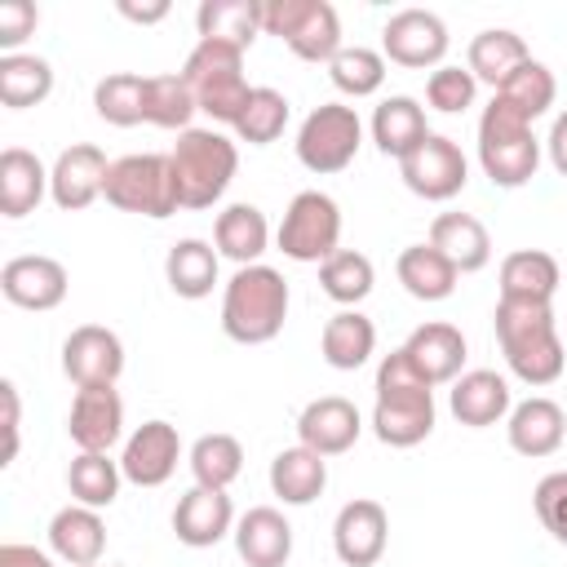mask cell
<instances>
[{"label": "cell", "instance_id": "35", "mask_svg": "<svg viewBox=\"0 0 567 567\" xmlns=\"http://www.w3.org/2000/svg\"><path fill=\"white\" fill-rule=\"evenodd\" d=\"M195 27H199V40L248 49L261 31V0H204L195 9Z\"/></svg>", "mask_w": 567, "mask_h": 567}, {"label": "cell", "instance_id": "23", "mask_svg": "<svg viewBox=\"0 0 567 567\" xmlns=\"http://www.w3.org/2000/svg\"><path fill=\"white\" fill-rule=\"evenodd\" d=\"M230 536L248 567H284L292 558V527L275 505H252Z\"/></svg>", "mask_w": 567, "mask_h": 567}, {"label": "cell", "instance_id": "52", "mask_svg": "<svg viewBox=\"0 0 567 567\" xmlns=\"http://www.w3.org/2000/svg\"><path fill=\"white\" fill-rule=\"evenodd\" d=\"M120 13L128 18V22H159V18H168V0H155V4H133V0H120Z\"/></svg>", "mask_w": 567, "mask_h": 567}, {"label": "cell", "instance_id": "32", "mask_svg": "<svg viewBox=\"0 0 567 567\" xmlns=\"http://www.w3.org/2000/svg\"><path fill=\"white\" fill-rule=\"evenodd\" d=\"M394 275L408 288V297H416V301H443L456 288V266L430 244H408L394 261Z\"/></svg>", "mask_w": 567, "mask_h": 567}, {"label": "cell", "instance_id": "16", "mask_svg": "<svg viewBox=\"0 0 567 567\" xmlns=\"http://www.w3.org/2000/svg\"><path fill=\"white\" fill-rule=\"evenodd\" d=\"M66 434L80 452H111L124 434V399L115 394V385L75 390L66 412Z\"/></svg>", "mask_w": 567, "mask_h": 567}, {"label": "cell", "instance_id": "45", "mask_svg": "<svg viewBox=\"0 0 567 567\" xmlns=\"http://www.w3.org/2000/svg\"><path fill=\"white\" fill-rule=\"evenodd\" d=\"M195 111H199V102H195L190 84L182 80V71H177V75H151V93H146V124L186 133Z\"/></svg>", "mask_w": 567, "mask_h": 567}, {"label": "cell", "instance_id": "10", "mask_svg": "<svg viewBox=\"0 0 567 567\" xmlns=\"http://www.w3.org/2000/svg\"><path fill=\"white\" fill-rule=\"evenodd\" d=\"M279 252L292 261H328L341 244V208L323 190H301L292 195L284 221H279Z\"/></svg>", "mask_w": 567, "mask_h": 567}, {"label": "cell", "instance_id": "11", "mask_svg": "<svg viewBox=\"0 0 567 567\" xmlns=\"http://www.w3.org/2000/svg\"><path fill=\"white\" fill-rule=\"evenodd\" d=\"M399 177H403V186L412 195H421L430 204H443V199H452V195L465 190L470 164H465V155H461V146L452 137L430 133L412 155L399 159Z\"/></svg>", "mask_w": 567, "mask_h": 567}, {"label": "cell", "instance_id": "1", "mask_svg": "<svg viewBox=\"0 0 567 567\" xmlns=\"http://www.w3.org/2000/svg\"><path fill=\"white\" fill-rule=\"evenodd\" d=\"M496 341H501V354L509 363V372L523 381V385H554L563 377V363H567V346L558 337V323H554V310L545 301H496Z\"/></svg>", "mask_w": 567, "mask_h": 567}, {"label": "cell", "instance_id": "50", "mask_svg": "<svg viewBox=\"0 0 567 567\" xmlns=\"http://www.w3.org/2000/svg\"><path fill=\"white\" fill-rule=\"evenodd\" d=\"M0 567H58V563L35 545H0Z\"/></svg>", "mask_w": 567, "mask_h": 567}, {"label": "cell", "instance_id": "26", "mask_svg": "<svg viewBox=\"0 0 567 567\" xmlns=\"http://www.w3.org/2000/svg\"><path fill=\"white\" fill-rule=\"evenodd\" d=\"M403 350H408V359L421 368V377L430 385H443V381H456L461 377L465 337L452 323H421V328H412V337L403 341Z\"/></svg>", "mask_w": 567, "mask_h": 567}, {"label": "cell", "instance_id": "19", "mask_svg": "<svg viewBox=\"0 0 567 567\" xmlns=\"http://www.w3.org/2000/svg\"><path fill=\"white\" fill-rule=\"evenodd\" d=\"M359 408L341 394H323V399H310L297 416V434H301V447L319 452V456H341L359 443Z\"/></svg>", "mask_w": 567, "mask_h": 567}, {"label": "cell", "instance_id": "21", "mask_svg": "<svg viewBox=\"0 0 567 567\" xmlns=\"http://www.w3.org/2000/svg\"><path fill=\"white\" fill-rule=\"evenodd\" d=\"M505 434H509V447L518 456H554L567 439V416L554 399L545 394H532L523 403L509 408V421H505Z\"/></svg>", "mask_w": 567, "mask_h": 567}, {"label": "cell", "instance_id": "49", "mask_svg": "<svg viewBox=\"0 0 567 567\" xmlns=\"http://www.w3.org/2000/svg\"><path fill=\"white\" fill-rule=\"evenodd\" d=\"M0 399H4V465L18 456V385L13 381H0Z\"/></svg>", "mask_w": 567, "mask_h": 567}, {"label": "cell", "instance_id": "46", "mask_svg": "<svg viewBox=\"0 0 567 567\" xmlns=\"http://www.w3.org/2000/svg\"><path fill=\"white\" fill-rule=\"evenodd\" d=\"M478 80L470 75V66H434L425 80V102L443 115H461L465 106H474Z\"/></svg>", "mask_w": 567, "mask_h": 567}, {"label": "cell", "instance_id": "20", "mask_svg": "<svg viewBox=\"0 0 567 567\" xmlns=\"http://www.w3.org/2000/svg\"><path fill=\"white\" fill-rule=\"evenodd\" d=\"M173 532H177V540L190 545V549L217 545L221 536L235 532V505H230V496L217 492V487H199V483H195V487L177 501V509H173Z\"/></svg>", "mask_w": 567, "mask_h": 567}, {"label": "cell", "instance_id": "3", "mask_svg": "<svg viewBox=\"0 0 567 567\" xmlns=\"http://www.w3.org/2000/svg\"><path fill=\"white\" fill-rule=\"evenodd\" d=\"M288 319V279L275 266H239L221 292V328L239 346H266Z\"/></svg>", "mask_w": 567, "mask_h": 567}, {"label": "cell", "instance_id": "42", "mask_svg": "<svg viewBox=\"0 0 567 567\" xmlns=\"http://www.w3.org/2000/svg\"><path fill=\"white\" fill-rule=\"evenodd\" d=\"M496 97H505L514 111H523L527 120H536V115H545V111L554 106V97H558V80H554V71H549L545 62L527 58V62L496 89Z\"/></svg>", "mask_w": 567, "mask_h": 567}, {"label": "cell", "instance_id": "36", "mask_svg": "<svg viewBox=\"0 0 567 567\" xmlns=\"http://www.w3.org/2000/svg\"><path fill=\"white\" fill-rule=\"evenodd\" d=\"M527 58H532V53H527L523 35H514V31H505V27H487V31H478V35L470 40V62H465V66H470L474 80L501 89Z\"/></svg>", "mask_w": 567, "mask_h": 567}, {"label": "cell", "instance_id": "29", "mask_svg": "<svg viewBox=\"0 0 567 567\" xmlns=\"http://www.w3.org/2000/svg\"><path fill=\"white\" fill-rule=\"evenodd\" d=\"M558 284H563V270L540 248H518L501 261V297L505 301H545L549 306Z\"/></svg>", "mask_w": 567, "mask_h": 567}, {"label": "cell", "instance_id": "13", "mask_svg": "<svg viewBox=\"0 0 567 567\" xmlns=\"http://www.w3.org/2000/svg\"><path fill=\"white\" fill-rule=\"evenodd\" d=\"M62 372L75 381V390L115 385L124 372V341L102 323H80L62 341Z\"/></svg>", "mask_w": 567, "mask_h": 567}, {"label": "cell", "instance_id": "37", "mask_svg": "<svg viewBox=\"0 0 567 567\" xmlns=\"http://www.w3.org/2000/svg\"><path fill=\"white\" fill-rule=\"evenodd\" d=\"M53 93V66L35 53H4L0 58V102L9 111L40 106Z\"/></svg>", "mask_w": 567, "mask_h": 567}, {"label": "cell", "instance_id": "51", "mask_svg": "<svg viewBox=\"0 0 567 567\" xmlns=\"http://www.w3.org/2000/svg\"><path fill=\"white\" fill-rule=\"evenodd\" d=\"M545 146H549V164L558 168V177H567V111H563V115H554Z\"/></svg>", "mask_w": 567, "mask_h": 567}, {"label": "cell", "instance_id": "47", "mask_svg": "<svg viewBox=\"0 0 567 567\" xmlns=\"http://www.w3.org/2000/svg\"><path fill=\"white\" fill-rule=\"evenodd\" d=\"M532 505H536L540 527H545L558 545H567V470L545 474V478L536 483V492H532Z\"/></svg>", "mask_w": 567, "mask_h": 567}, {"label": "cell", "instance_id": "39", "mask_svg": "<svg viewBox=\"0 0 567 567\" xmlns=\"http://www.w3.org/2000/svg\"><path fill=\"white\" fill-rule=\"evenodd\" d=\"M239 470H244V447H239L235 434H221L217 430V434H199L190 443V474H195L199 487L226 492L239 478Z\"/></svg>", "mask_w": 567, "mask_h": 567}, {"label": "cell", "instance_id": "40", "mask_svg": "<svg viewBox=\"0 0 567 567\" xmlns=\"http://www.w3.org/2000/svg\"><path fill=\"white\" fill-rule=\"evenodd\" d=\"M120 478H124V470L106 452H80L66 470V487H71L75 505H89V509H106L120 496Z\"/></svg>", "mask_w": 567, "mask_h": 567}, {"label": "cell", "instance_id": "43", "mask_svg": "<svg viewBox=\"0 0 567 567\" xmlns=\"http://www.w3.org/2000/svg\"><path fill=\"white\" fill-rule=\"evenodd\" d=\"M372 261L363 257V252H354V248H337L323 266H319V284H323V292L332 297V301H341V306H359L368 292H372Z\"/></svg>", "mask_w": 567, "mask_h": 567}, {"label": "cell", "instance_id": "30", "mask_svg": "<svg viewBox=\"0 0 567 567\" xmlns=\"http://www.w3.org/2000/svg\"><path fill=\"white\" fill-rule=\"evenodd\" d=\"M213 244L221 257H230L235 266H257V257L266 252L270 244V226H266V213L257 204H230L217 213V226H213Z\"/></svg>", "mask_w": 567, "mask_h": 567}, {"label": "cell", "instance_id": "27", "mask_svg": "<svg viewBox=\"0 0 567 567\" xmlns=\"http://www.w3.org/2000/svg\"><path fill=\"white\" fill-rule=\"evenodd\" d=\"M425 137H430V124H425V111H421L416 97L394 93V97H385V102L372 111V142H377L381 155L403 159V155H412Z\"/></svg>", "mask_w": 567, "mask_h": 567}, {"label": "cell", "instance_id": "2", "mask_svg": "<svg viewBox=\"0 0 567 567\" xmlns=\"http://www.w3.org/2000/svg\"><path fill=\"white\" fill-rule=\"evenodd\" d=\"M434 430V385L408 359V350H390L377 363V408L372 434L385 447H416Z\"/></svg>", "mask_w": 567, "mask_h": 567}, {"label": "cell", "instance_id": "33", "mask_svg": "<svg viewBox=\"0 0 567 567\" xmlns=\"http://www.w3.org/2000/svg\"><path fill=\"white\" fill-rule=\"evenodd\" d=\"M319 350H323L328 368H337V372H354V368H363V363L372 359V350H377V328H372L368 315H359V310H341V315H332V319L323 323Z\"/></svg>", "mask_w": 567, "mask_h": 567}, {"label": "cell", "instance_id": "6", "mask_svg": "<svg viewBox=\"0 0 567 567\" xmlns=\"http://www.w3.org/2000/svg\"><path fill=\"white\" fill-rule=\"evenodd\" d=\"M182 80L190 84L199 111L217 124H235L252 93V84L244 80V49L221 40H199L182 62Z\"/></svg>", "mask_w": 567, "mask_h": 567}, {"label": "cell", "instance_id": "25", "mask_svg": "<svg viewBox=\"0 0 567 567\" xmlns=\"http://www.w3.org/2000/svg\"><path fill=\"white\" fill-rule=\"evenodd\" d=\"M430 248H439L456 266V275H474L492 261V235L470 213H439L430 226Z\"/></svg>", "mask_w": 567, "mask_h": 567}, {"label": "cell", "instance_id": "34", "mask_svg": "<svg viewBox=\"0 0 567 567\" xmlns=\"http://www.w3.org/2000/svg\"><path fill=\"white\" fill-rule=\"evenodd\" d=\"M217 248L213 244H204V239H177L173 248H168V257H164V279H168V288L177 292V297H186V301H199V297H208L213 292V284H217Z\"/></svg>", "mask_w": 567, "mask_h": 567}, {"label": "cell", "instance_id": "4", "mask_svg": "<svg viewBox=\"0 0 567 567\" xmlns=\"http://www.w3.org/2000/svg\"><path fill=\"white\" fill-rule=\"evenodd\" d=\"M168 164H173V182H177V204L213 208L239 168V151L217 128H186V133H177Z\"/></svg>", "mask_w": 567, "mask_h": 567}, {"label": "cell", "instance_id": "17", "mask_svg": "<svg viewBox=\"0 0 567 567\" xmlns=\"http://www.w3.org/2000/svg\"><path fill=\"white\" fill-rule=\"evenodd\" d=\"M177 461H182V439H177V425H168V421H146V425H137V430L128 434L124 452H120V470H124V478L137 483V487H159V483H168L173 470H177Z\"/></svg>", "mask_w": 567, "mask_h": 567}, {"label": "cell", "instance_id": "28", "mask_svg": "<svg viewBox=\"0 0 567 567\" xmlns=\"http://www.w3.org/2000/svg\"><path fill=\"white\" fill-rule=\"evenodd\" d=\"M44 190H49V168L40 164V155H31L22 146H4L0 151V213L27 217V213H35Z\"/></svg>", "mask_w": 567, "mask_h": 567}, {"label": "cell", "instance_id": "9", "mask_svg": "<svg viewBox=\"0 0 567 567\" xmlns=\"http://www.w3.org/2000/svg\"><path fill=\"white\" fill-rule=\"evenodd\" d=\"M359 146H363V124H359L354 106H346V102L315 106L297 128V159L319 177L350 168Z\"/></svg>", "mask_w": 567, "mask_h": 567}, {"label": "cell", "instance_id": "12", "mask_svg": "<svg viewBox=\"0 0 567 567\" xmlns=\"http://www.w3.org/2000/svg\"><path fill=\"white\" fill-rule=\"evenodd\" d=\"M381 49L394 66L408 71H425V66H443L447 53V27L439 13L430 9H399L390 13V22L381 27Z\"/></svg>", "mask_w": 567, "mask_h": 567}, {"label": "cell", "instance_id": "31", "mask_svg": "<svg viewBox=\"0 0 567 567\" xmlns=\"http://www.w3.org/2000/svg\"><path fill=\"white\" fill-rule=\"evenodd\" d=\"M323 487H328V456L297 443V447H284L270 461V492L284 505H310Z\"/></svg>", "mask_w": 567, "mask_h": 567}, {"label": "cell", "instance_id": "22", "mask_svg": "<svg viewBox=\"0 0 567 567\" xmlns=\"http://www.w3.org/2000/svg\"><path fill=\"white\" fill-rule=\"evenodd\" d=\"M447 408L461 425L470 430H483V425H496L501 416H509V385L501 372L492 368H474V372H461L452 381V394H447Z\"/></svg>", "mask_w": 567, "mask_h": 567}, {"label": "cell", "instance_id": "8", "mask_svg": "<svg viewBox=\"0 0 567 567\" xmlns=\"http://www.w3.org/2000/svg\"><path fill=\"white\" fill-rule=\"evenodd\" d=\"M261 31L279 35L301 62H332L341 44V18L328 0H266Z\"/></svg>", "mask_w": 567, "mask_h": 567}, {"label": "cell", "instance_id": "5", "mask_svg": "<svg viewBox=\"0 0 567 567\" xmlns=\"http://www.w3.org/2000/svg\"><path fill=\"white\" fill-rule=\"evenodd\" d=\"M478 164L492 177V186H505V190L536 177L540 142L532 133V120L514 111L505 97H492L478 115Z\"/></svg>", "mask_w": 567, "mask_h": 567}, {"label": "cell", "instance_id": "18", "mask_svg": "<svg viewBox=\"0 0 567 567\" xmlns=\"http://www.w3.org/2000/svg\"><path fill=\"white\" fill-rule=\"evenodd\" d=\"M0 292L18 310H53L66 297V266L44 257V252L9 257L0 270Z\"/></svg>", "mask_w": 567, "mask_h": 567}, {"label": "cell", "instance_id": "15", "mask_svg": "<svg viewBox=\"0 0 567 567\" xmlns=\"http://www.w3.org/2000/svg\"><path fill=\"white\" fill-rule=\"evenodd\" d=\"M106 173H111V159L93 146V142H75L66 146L53 168H49V195L62 213H80L89 208L102 190H106Z\"/></svg>", "mask_w": 567, "mask_h": 567}, {"label": "cell", "instance_id": "48", "mask_svg": "<svg viewBox=\"0 0 567 567\" xmlns=\"http://www.w3.org/2000/svg\"><path fill=\"white\" fill-rule=\"evenodd\" d=\"M35 22H40V9L31 0H4L0 4V49L13 53L35 31Z\"/></svg>", "mask_w": 567, "mask_h": 567}, {"label": "cell", "instance_id": "24", "mask_svg": "<svg viewBox=\"0 0 567 567\" xmlns=\"http://www.w3.org/2000/svg\"><path fill=\"white\" fill-rule=\"evenodd\" d=\"M49 545L71 567H97V558L106 549V523L89 505H66L49 518Z\"/></svg>", "mask_w": 567, "mask_h": 567}, {"label": "cell", "instance_id": "44", "mask_svg": "<svg viewBox=\"0 0 567 567\" xmlns=\"http://www.w3.org/2000/svg\"><path fill=\"white\" fill-rule=\"evenodd\" d=\"M328 80L346 93V97H372L385 80V53L377 49H363V44H350L341 49L332 62H328Z\"/></svg>", "mask_w": 567, "mask_h": 567}, {"label": "cell", "instance_id": "41", "mask_svg": "<svg viewBox=\"0 0 567 567\" xmlns=\"http://www.w3.org/2000/svg\"><path fill=\"white\" fill-rule=\"evenodd\" d=\"M284 124H288V97L279 89H266L261 84V89L248 93V102H244V111H239V120L230 128L248 146H270L284 133Z\"/></svg>", "mask_w": 567, "mask_h": 567}, {"label": "cell", "instance_id": "38", "mask_svg": "<svg viewBox=\"0 0 567 567\" xmlns=\"http://www.w3.org/2000/svg\"><path fill=\"white\" fill-rule=\"evenodd\" d=\"M146 93H151V75H133V71H115L106 80H97L93 89V111L115 124V128H133L146 124Z\"/></svg>", "mask_w": 567, "mask_h": 567}, {"label": "cell", "instance_id": "14", "mask_svg": "<svg viewBox=\"0 0 567 567\" xmlns=\"http://www.w3.org/2000/svg\"><path fill=\"white\" fill-rule=\"evenodd\" d=\"M385 540H390V514L381 501H368V496H354L337 509V523H332V549L346 567H372L381 554H385Z\"/></svg>", "mask_w": 567, "mask_h": 567}, {"label": "cell", "instance_id": "7", "mask_svg": "<svg viewBox=\"0 0 567 567\" xmlns=\"http://www.w3.org/2000/svg\"><path fill=\"white\" fill-rule=\"evenodd\" d=\"M106 204L120 208V213H137V217H173L182 204H177V182H173V164L168 155H155V151H142V155H124V159H111V173H106Z\"/></svg>", "mask_w": 567, "mask_h": 567}]
</instances>
